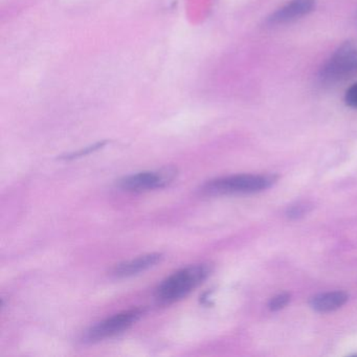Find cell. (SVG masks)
I'll list each match as a JSON object with an SVG mask.
<instances>
[{
	"label": "cell",
	"mask_w": 357,
	"mask_h": 357,
	"mask_svg": "<svg viewBox=\"0 0 357 357\" xmlns=\"http://www.w3.org/2000/svg\"><path fill=\"white\" fill-rule=\"evenodd\" d=\"M356 22H357V15H356Z\"/></svg>",
	"instance_id": "13"
},
{
	"label": "cell",
	"mask_w": 357,
	"mask_h": 357,
	"mask_svg": "<svg viewBox=\"0 0 357 357\" xmlns=\"http://www.w3.org/2000/svg\"><path fill=\"white\" fill-rule=\"evenodd\" d=\"M212 273L208 264L190 265L179 269L164 280L155 290V298L160 305H170L185 298L202 285Z\"/></svg>",
	"instance_id": "1"
},
{
	"label": "cell",
	"mask_w": 357,
	"mask_h": 357,
	"mask_svg": "<svg viewBox=\"0 0 357 357\" xmlns=\"http://www.w3.org/2000/svg\"><path fill=\"white\" fill-rule=\"evenodd\" d=\"M315 0H290L266 18L267 26H283L296 22L314 10Z\"/></svg>",
	"instance_id": "6"
},
{
	"label": "cell",
	"mask_w": 357,
	"mask_h": 357,
	"mask_svg": "<svg viewBox=\"0 0 357 357\" xmlns=\"http://www.w3.org/2000/svg\"><path fill=\"white\" fill-rule=\"evenodd\" d=\"M164 256L158 252H152V254L144 255V256L137 257L132 260L125 261L116 265L112 269V275L116 278H129L133 275L144 273L148 269L152 268L156 264L162 260Z\"/></svg>",
	"instance_id": "7"
},
{
	"label": "cell",
	"mask_w": 357,
	"mask_h": 357,
	"mask_svg": "<svg viewBox=\"0 0 357 357\" xmlns=\"http://www.w3.org/2000/svg\"><path fill=\"white\" fill-rule=\"evenodd\" d=\"M310 210V206L306 204H298L296 206H292L291 208L288 210L287 216L291 219H298L301 217L304 216Z\"/></svg>",
	"instance_id": "10"
},
{
	"label": "cell",
	"mask_w": 357,
	"mask_h": 357,
	"mask_svg": "<svg viewBox=\"0 0 357 357\" xmlns=\"http://www.w3.org/2000/svg\"><path fill=\"white\" fill-rule=\"evenodd\" d=\"M344 102L349 107L357 109V82L346 91Z\"/></svg>",
	"instance_id": "11"
},
{
	"label": "cell",
	"mask_w": 357,
	"mask_h": 357,
	"mask_svg": "<svg viewBox=\"0 0 357 357\" xmlns=\"http://www.w3.org/2000/svg\"><path fill=\"white\" fill-rule=\"evenodd\" d=\"M105 144V142H103V143L96 144V145L91 146V147L84 148V149L80 150V151L78 152H75V153L70 154V155L63 158H66V160H73V158H81V156L87 155V154L91 153V152L96 151V150L103 147Z\"/></svg>",
	"instance_id": "12"
},
{
	"label": "cell",
	"mask_w": 357,
	"mask_h": 357,
	"mask_svg": "<svg viewBox=\"0 0 357 357\" xmlns=\"http://www.w3.org/2000/svg\"><path fill=\"white\" fill-rule=\"evenodd\" d=\"M275 181L273 175H233L208 181L202 185V192L212 196L258 193L271 188Z\"/></svg>",
	"instance_id": "3"
},
{
	"label": "cell",
	"mask_w": 357,
	"mask_h": 357,
	"mask_svg": "<svg viewBox=\"0 0 357 357\" xmlns=\"http://www.w3.org/2000/svg\"><path fill=\"white\" fill-rule=\"evenodd\" d=\"M143 308H130L128 310L122 311L116 313L112 317H107L103 321L93 325L89 328L84 335H83V342H98L106 338L116 336V334L122 333L125 330L130 328L133 324L137 323L142 317H143Z\"/></svg>",
	"instance_id": "4"
},
{
	"label": "cell",
	"mask_w": 357,
	"mask_h": 357,
	"mask_svg": "<svg viewBox=\"0 0 357 357\" xmlns=\"http://www.w3.org/2000/svg\"><path fill=\"white\" fill-rule=\"evenodd\" d=\"M348 300L349 296L344 291L324 292L311 298L310 306L317 312H331L344 306Z\"/></svg>",
	"instance_id": "8"
},
{
	"label": "cell",
	"mask_w": 357,
	"mask_h": 357,
	"mask_svg": "<svg viewBox=\"0 0 357 357\" xmlns=\"http://www.w3.org/2000/svg\"><path fill=\"white\" fill-rule=\"evenodd\" d=\"M289 294H280L278 296H273L268 304V308L271 311H279L281 309L285 308L290 302Z\"/></svg>",
	"instance_id": "9"
},
{
	"label": "cell",
	"mask_w": 357,
	"mask_h": 357,
	"mask_svg": "<svg viewBox=\"0 0 357 357\" xmlns=\"http://www.w3.org/2000/svg\"><path fill=\"white\" fill-rule=\"evenodd\" d=\"M357 75V39L342 43L319 70V80L324 86H334Z\"/></svg>",
	"instance_id": "2"
},
{
	"label": "cell",
	"mask_w": 357,
	"mask_h": 357,
	"mask_svg": "<svg viewBox=\"0 0 357 357\" xmlns=\"http://www.w3.org/2000/svg\"><path fill=\"white\" fill-rule=\"evenodd\" d=\"M176 171L173 168L162 169L158 171L137 173L128 175L119 181V187L127 192L141 193L162 189L174 179Z\"/></svg>",
	"instance_id": "5"
}]
</instances>
